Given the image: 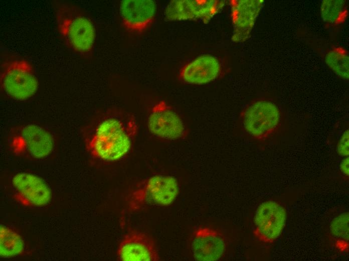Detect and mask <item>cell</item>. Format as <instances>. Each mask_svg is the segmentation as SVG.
<instances>
[{
  "label": "cell",
  "mask_w": 349,
  "mask_h": 261,
  "mask_svg": "<svg viewBox=\"0 0 349 261\" xmlns=\"http://www.w3.org/2000/svg\"><path fill=\"white\" fill-rule=\"evenodd\" d=\"M138 132L135 116L120 108H110L96 117L85 132L86 147L94 157L116 162L130 151Z\"/></svg>",
  "instance_id": "obj_1"
},
{
  "label": "cell",
  "mask_w": 349,
  "mask_h": 261,
  "mask_svg": "<svg viewBox=\"0 0 349 261\" xmlns=\"http://www.w3.org/2000/svg\"><path fill=\"white\" fill-rule=\"evenodd\" d=\"M52 4L58 31L64 44L78 53L90 52L96 35L91 20L71 2L54 1Z\"/></svg>",
  "instance_id": "obj_2"
},
{
  "label": "cell",
  "mask_w": 349,
  "mask_h": 261,
  "mask_svg": "<svg viewBox=\"0 0 349 261\" xmlns=\"http://www.w3.org/2000/svg\"><path fill=\"white\" fill-rule=\"evenodd\" d=\"M0 82L5 93L17 100L31 98L39 88V81L33 66L24 59H10L3 61Z\"/></svg>",
  "instance_id": "obj_3"
},
{
  "label": "cell",
  "mask_w": 349,
  "mask_h": 261,
  "mask_svg": "<svg viewBox=\"0 0 349 261\" xmlns=\"http://www.w3.org/2000/svg\"><path fill=\"white\" fill-rule=\"evenodd\" d=\"M179 193L176 178L156 175L141 182L132 193L129 201L131 210L139 209L145 205L167 206L171 204Z\"/></svg>",
  "instance_id": "obj_4"
},
{
  "label": "cell",
  "mask_w": 349,
  "mask_h": 261,
  "mask_svg": "<svg viewBox=\"0 0 349 261\" xmlns=\"http://www.w3.org/2000/svg\"><path fill=\"white\" fill-rule=\"evenodd\" d=\"M242 125L253 138L263 140L278 128L281 113L278 106L267 100H258L247 106L241 114Z\"/></svg>",
  "instance_id": "obj_5"
},
{
  "label": "cell",
  "mask_w": 349,
  "mask_h": 261,
  "mask_svg": "<svg viewBox=\"0 0 349 261\" xmlns=\"http://www.w3.org/2000/svg\"><path fill=\"white\" fill-rule=\"evenodd\" d=\"M225 4V1L173 0L166 7L164 16L169 21L200 20L208 23Z\"/></svg>",
  "instance_id": "obj_6"
},
{
  "label": "cell",
  "mask_w": 349,
  "mask_h": 261,
  "mask_svg": "<svg viewBox=\"0 0 349 261\" xmlns=\"http://www.w3.org/2000/svg\"><path fill=\"white\" fill-rule=\"evenodd\" d=\"M287 213L284 208L274 201H266L257 207L254 216L256 237L263 242L276 240L285 227Z\"/></svg>",
  "instance_id": "obj_7"
},
{
  "label": "cell",
  "mask_w": 349,
  "mask_h": 261,
  "mask_svg": "<svg viewBox=\"0 0 349 261\" xmlns=\"http://www.w3.org/2000/svg\"><path fill=\"white\" fill-rule=\"evenodd\" d=\"M147 127L153 136L165 140L180 139L186 134L182 119L164 101L153 106L148 117Z\"/></svg>",
  "instance_id": "obj_8"
},
{
  "label": "cell",
  "mask_w": 349,
  "mask_h": 261,
  "mask_svg": "<svg viewBox=\"0 0 349 261\" xmlns=\"http://www.w3.org/2000/svg\"><path fill=\"white\" fill-rule=\"evenodd\" d=\"M13 146L18 152L26 151L31 156L42 159L49 156L54 147L51 134L43 127L29 124L20 129L13 141Z\"/></svg>",
  "instance_id": "obj_9"
},
{
  "label": "cell",
  "mask_w": 349,
  "mask_h": 261,
  "mask_svg": "<svg viewBox=\"0 0 349 261\" xmlns=\"http://www.w3.org/2000/svg\"><path fill=\"white\" fill-rule=\"evenodd\" d=\"M264 3L263 0L230 1L233 42L242 43L249 39Z\"/></svg>",
  "instance_id": "obj_10"
},
{
  "label": "cell",
  "mask_w": 349,
  "mask_h": 261,
  "mask_svg": "<svg viewBox=\"0 0 349 261\" xmlns=\"http://www.w3.org/2000/svg\"><path fill=\"white\" fill-rule=\"evenodd\" d=\"M121 261H157L160 259L153 241L147 234L132 232L126 234L117 250Z\"/></svg>",
  "instance_id": "obj_11"
},
{
  "label": "cell",
  "mask_w": 349,
  "mask_h": 261,
  "mask_svg": "<svg viewBox=\"0 0 349 261\" xmlns=\"http://www.w3.org/2000/svg\"><path fill=\"white\" fill-rule=\"evenodd\" d=\"M191 246L196 260L215 261L223 255L226 243L223 235L216 230L202 227L195 231Z\"/></svg>",
  "instance_id": "obj_12"
},
{
  "label": "cell",
  "mask_w": 349,
  "mask_h": 261,
  "mask_svg": "<svg viewBox=\"0 0 349 261\" xmlns=\"http://www.w3.org/2000/svg\"><path fill=\"white\" fill-rule=\"evenodd\" d=\"M120 14L125 27L129 31L140 32L153 21L156 4L151 0H124L120 5Z\"/></svg>",
  "instance_id": "obj_13"
},
{
  "label": "cell",
  "mask_w": 349,
  "mask_h": 261,
  "mask_svg": "<svg viewBox=\"0 0 349 261\" xmlns=\"http://www.w3.org/2000/svg\"><path fill=\"white\" fill-rule=\"evenodd\" d=\"M12 183L18 194L26 203L36 206L47 205L51 199V191L40 177L28 173L16 174Z\"/></svg>",
  "instance_id": "obj_14"
},
{
  "label": "cell",
  "mask_w": 349,
  "mask_h": 261,
  "mask_svg": "<svg viewBox=\"0 0 349 261\" xmlns=\"http://www.w3.org/2000/svg\"><path fill=\"white\" fill-rule=\"evenodd\" d=\"M221 66L218 59L211 55L199 56L181 69L179 78L183 82L194 85H203L216 79Z\"/></svg>",
  "instance_id": "obj_15"
},
{
  "label": "cell",
  "mask_w": 349,
  "mask_h": 261,
  "mask_svg": "<svg viewBox=\"0 0 349 261\" xmlns=\"http://www.w3.org/2000/svg\"><path fill=\"white\" fill-rule=\"evenodd\" d=\"M24 242L22 237L7 226L1 224L0 255L11 257L20 254L24 250Z\"/></svg>",
  "instance_id": "obj_16"
},
{
  "label": "cell",
  "mask_w": 349,
  "mask_h": 261,
  "mask_svg": "<svg viewBox=\"0 0 349 261\" xmlns=\"http://www.w3.org/2000/svg\"><path fill=\"white\" fill-rule=\"evenodd\" d=\"M325 62L336 75L348 79L349 57L346 50L341 47L333 48L326 54Z\"/></svg>",
  "instance_id": "obj_17"
},
{
  "label": "cell",
  "mask_w": 349,
  "mask_h": 261,
  "mask_svg": "<svg viewBox=\"0 0 349 261\" xmlns=\"http://www.w3.org/2000/svg\"><path fill=\"white\" fill-rule=\"evenodd\" d=\"M322 20L329 24L337 25L344 21L347 15V6L343 0H324L320 6Z\"/></svg>",
  "instance_id": "obj_18"
},
{
  "label": "cell",
  "mask_w": 349,
  "mask_h": 261,
  "mask_svg": "<svg viewBox=\"0 0 349 261\" xmlns=\"http://www.w3.org/2000/svg\"><path fill=\"white\" fill-rule=\"evenodd\" d=\"M332 234L335 237L348 240V213H342L331 222L330 226Z\"/></svg>",
  "instance_id": "obj_19"
},
{
  "label": "cell",
  "mask_w": 349,
  "mask_h": 261,
  "mask_svg": "<svg viewBox=\"0 0 349 261\" xmlns=\"http://www.w3.org/2000/svg\"><path fill=\"white\" fill-rule=\"evenodd\" d=\"M338 154L343 157L349 155V131L346 129L341 136L337 147Z\"/></svg>",
  "instance_id": "obj_20"
},
{
  "label": "cell",
  "mask_w": 349,
  "mask_h": 261,
  "mask_svg": "<svg viewBox=\"0 0 349 261\" xmlns=\"http://www.w3.org/2000/svg\"><path fill=\"white\" fill-rule=\"evenodd\" d=\"M348 157H346L341 160L340 163V170L341 172L346 176H348L349 174V159Z\"/></svg>",
  "instance_id": "obj_21"
}]
</instances>
